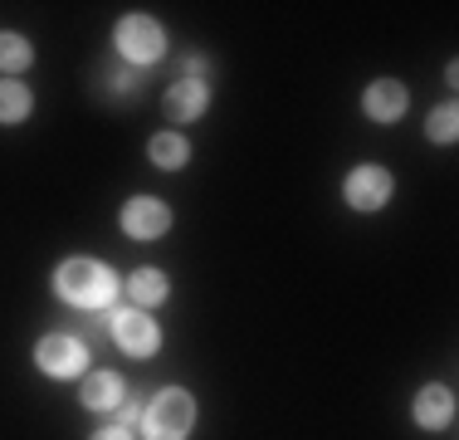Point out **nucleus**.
<instances>
[{"instance_id": "nucleus-1", "label": "nucleus", "mask_w": 459, "mask_h": 440, "mask_svg": "<svg viewBox=\"0 0 459 440\" xmlns=\"http://www.w3.org/2000/svg\"><path fill=\"white\" fill-rule=\"evenodd\" d=\"M54 289H59V299H69L79 308H103V304H113L117 279L98 260H64L59 274H54Z\"/></svg>"}, {"instance_id": "nucleus-2", "label": "nucleus", "mask_w": 459, "mask_h": 440, "mask_svg": "<svg viewBox=\"0 0 459 440\" xmlns=\"http://www.w3.org/2000/svg\"><path fill=\"white\" fill-rule=\"evenodd\" d=\"M191 426H195V401H191V392H181V387L157 392L142 406V436L147 440H186Z\"/></svg>"}, {"instance_id": "nucleus-3", "label": "nucleus", "mask_w": 459, "mask_h": 440, "mask_svg": "<svg viewBox=\"0 0 459 440\" xmlns=\"http://www.w3.org/2000/svg\"><path fill=\"white\" fill-rule=\"evenodd\" d=\"M113 44H117V54H123V59H133V64H157L161 49H167V35H161L157 20L127 15V20H117Z\"/></svg>"}, {"instance_id": "nucleus-4", "label": "nucleus", "mask_w": 459, "mask_h": 440, "mask_svg": "<svg viewBox=\"0 0 459 440\" xmlns=\"http://www.w3.org/2000/svg\"><path fill=\"white\" fill-rule=\"evenodd\" d=\"M113 338H117V348L127 352V357H152V352L161 348V333H157V323H152L142 308H117L113 318Z\"/></svg>"}, {"instance_id": "nucleus-5", "label": "nucleus", "mask_w": 459, "mask_h": 440, "mask_svg": "<svg viewBox=\"0 0 459 440\" xmlns=\"http://www.w3.org/2000/svg\"><path fill=\"white\" fill-rule=\"evenodd\" d=\"M35 362H39V372H49V377H79L83 362H89V348H83L79 338H69V333H49V338H39Z\"/></svg>"}, {"instance_id": "nucleus-6", "label": "nucleus", "mask_w": 459, "mask_h": 440, "mask_svg": "<svg viewBox=\"0 0 459 440\" xmlns=\"http://www.w3.org/2000/svg\"><path fill=\"white\" fill-rule=\"evenodd\" d=\"M342 196H347L352 211H381V206L391 201V172L386 167H357L347 176Z\"/></svg>"}, {"instance_id": "nucleus-7", "label": "nucleus", "mask_w": 459, "mask_h": 440, "mask_svg": "<svg viewBox=\"0 0 459 440\" xmlns=\"http://www.w3.org/2000/svg\"><path fill=\"white\" fill-rule=\"evenodd\" d=\"M123 230L133 240H157L171 230V211L167 201H157V196H133V201L123 206Z\"/></svg>"}, {"instance_id": "nucleus-8", "label": "nucleus", "mask_w": 459, "mask_h": 440, "mask_svg": "<svg viewBox=\"0 0 459 440\" xmlns=\"http://www.w3.org/2000/svg\"><path fill=\"white\" fill-rule=\"evenodd\" d=\"M205 103H211V88L201 79H181L167 88V98H161V113L171 118V123H195V118L205 113Z\"/></svg>"}, {"instance_id": "nucleus-9", "label": "nucleus", "mask_w": 459, "mask_h": 440, "mask_svg": "<svg viewBox=\"0 0 459 440\" xmlns=\"http://www.w3.org/2000/svg\"><path fill=\"white\" fill-rule=\"evenodd\" d=\"M362 108H367V118H377V123H396V118L406 113V88H401L396 79H377L367 88Z\"/></svg>"}, {"instance_id": "nucleus-10", "label": "nucleus", "mask_w": 459, "mask_h": 440, "mask_svg": "<svg viewBox=\"0 0 459 440\" xmlns=\"http://www.w3.org/2000/svg\"><path fill=\"white\" fill-rule=\"evenodd\" d=\"M450 416H455V392L450 387H420L415 392V421H420L425 431L450 426Z\"/></svg>"}, {"instance_id": "nucleus-11", "label": "nucleus", "mask_w": 459, "mask_h": 440, "mask_svg": "<svg viewBox=\"0 0 459 440\" xmlns=\"http://www.w3.org/2000/svg\"><path fill=\"white\" fill-rule=\"evenodd\" d=\"M117 401H123V377L117 372H89L83 377V406L89 411H108Z\"/></svg>"}, {"instance_id": "nucleus-12", "label": "nucleus", "mask_w": 459, "mask_h": 440, "mask_svg": "<svg viewBox=\"0 0 459 440\" xmlns=\"http://www.w3.org/2000/svg\"><path fill=\"white\" fill-rule=\"evenodd\" d=\"M147 157H152V167L177 172V167H186V157H191V142H186L181 132H161V137L147 142Z\"/></svg>"}, {"instance_id": "nucleus-13", "label": "nucleus", "mask_w": 459, "mask_h": 440, "mask_svg": "<svg viewBox=\"0 0 459 440\" xmlns=\"http://www.w3.org/2000/svg\"><path fill=\"white\" fill-rule=\"evenodd\" d=\"M30 108H35V98H30V88H25V84L0 79V123H25Z\"/></svg>"}, {"instance_id": "nucleus-14", "label": "nucleus", "mask_w": 459, "mask_h": 440, "mask_svg": "<svg viewBox=\"0 0 459 440\" xmlns=\"http://www.w3.org/2000/svg\"><path fill=\"white\" fill-rule=\"evenodd\" d=\"M127 294H133L137 308L161 304V299H167V274H161V269H137L133 279H127Z\"/></svg>"}, {"instance_id": "nucleus-15", "label": "nucleus", "mask_w": 459, "mask_h": 440, "mask_svg": "<svg viewBox=\"0 0 459 440\" xmlns=\"http://www.w3.org/2000/svg\"><path fill=\"white\" fill-rule=\"evenodd\" d=\"M30 64H35V54H30L25 35H0V69L20 74V69H30Z\"/></svg>"}, {"instance_id": "nucleus-16", "label": "nucleus", "mask_w": 459, "mask_h": 440, "mask_svg": "<svg viewBox=\"0 0 459 440\" xmlns=\"http://www.w3.org/2000/svg\"><path fill=\"white\" fill-rule=\"evenodd\" d=\"M425 132H430V142H455V132H459V113H455V103H440L430 113V123H425Z\"/></svg>"}, {"instance_id": "nucleus-17", "label": "nucleus", "mask_w": 459, "mask_h": 440, "mask_svg": "<svg viewBox=\"0 0 459 440\" xmlns=\"http://www.w3.org/2000/svg\"><path fill=\"white\" fill-rule=\"evenodd\" d=\"M93 440H133V431H127V426H108V431H98Z\"/></svg>"}, {"instance_id": "nucleus-18", "label": "nucleus", "mask_w": 459, "mask_h": 440, "mask_svg": "<svg viewBox=\"0 0 459 440\" xmlns=\"http://www.w3.org/2000/svg\"><path fill=\"white\" fill-rule=\"evenodd\" d=\"M205 74V59H186V79H201Z\"/></svg>"}]
</instances>
